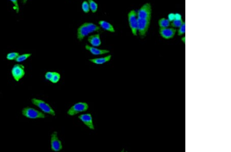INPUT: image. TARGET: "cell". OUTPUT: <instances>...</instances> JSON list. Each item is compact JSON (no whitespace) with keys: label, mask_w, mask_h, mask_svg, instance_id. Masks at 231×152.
Masks as SVG:
<instances>
[{"label":"cell","mask_w":231,"mask_h":152,"mask_svg":"<svg viewBox=\"0 0 231 152\" xmlns=\"http://www.w3.org/2000/svg\"><path fill=\"white\" fill-rule=\"evenodd\" d=\"M100 30V28L94 23H84L83 24H82L78 29V39L80 41H82L89 34H91L93 32H98Z\"/></svg>","instance_id":"6da1fadb"},{"label":"cell","mask_w":231,"mask_h":152,"mask_svg":"<svg viewBox=\"0 0 231 152\" xmlns=\"http://www.w3.org/2000/svg\"><path fill=\"white\" fill-rule=\"evenodd\" d=\"M151 19L149 18H138L137 31L142 38L146 36L148 30L149 29Z\"/></svg>","instance_id":"7a4b0ae2"},{"label":"cell","mask_w":231,"mask_h":152,"mask_svg":"<svg viewBox=\"0 0 231 152\" xmlns=\"http://www.w3.org/2000/svg\"><path fill=\"white\" fill-rule=\"evenodd\" d=\"M22 113L24 116L29 119L44 118L45 117L44 113L41 111L28 106L24 108Z\"/></svg>","instance_id":"3957f363"},{"label":"cell","mask_w":231,"mask_h":152,"mask_svg":"<svg viewBox=\"0 0 231 152\" xmlns=\"http://www.w3.org/2000/svg\"><path fill=\"white\" fill-rule=\"evenodd\" d=\"M32 104L35 105L39 108L43 112L50 114L52 116H55L56 113L53 109L50 106V105L46 103L44 101L37 98H32Z\"/></svg>","instance_id":"277c9868"},{"label":"cell","mask_w":231,"mask_h":152,"mask_svg":"<svg viewBox=\"0 0 231 152\" xmlns=\"http://www.w3.org/2000/svg\"><path fill=\"white\" fill-rule=\"evenodd\" d=\"M128 20L129 26L132 34L135 36L137 35V25H138V17L137 13L134 10L129 11L128 14Z\"/></svg>","instance_id":"5b68a950"},{"label":"cell","mask_w":231,"mask_h":152,"mask_svg":"<svg viewBox=\"0 0 231 152\" xmlns=\"http://www.w3.org/2000/svg\"><path fill=\"white\" fill-rule=\"evenodd\" d=\"M88 104L84 102H79L75 103L67 111V114L69 115L74 116L78 114L79 113L85 112L88 110Z\"/></svg>","instance_id":"8992f818"},{"label":"cell","mask_w":231,"mask_h":152,"mask_svg":"<svg viewBox=\"0 0 231 152\" xmlns=\"http://www.w3.org/2000/svg\"><path fill=\"white\" fill-rule=\"evenodd\" d=\"M11 74L16 82H19L25 74L24 66L22 64H15L11 69Z\"/></svg>","instance_id":"52a82bcc"},{"label":"cell","mask_w":231,"mask_h":152,"mask_svg":"<svg viewBox=\"0 0 231 152\" xmlns=\"http://www.w3.org/2000/svg\"><path fill=\"white\" fill-rule=\"evenodd\" d=\"M152 11V9L150 3H145L140 8L137 12V17L138 18L151 19Z\"/></svg>","instance_id":"ba28073f"},{"label":"cell","mask_w":231,"mask_h":152,"mask_svg":"<svg viewBox=\"0 0 231 152\" xmlns=\"http://www.w3.org/2000/svg\"><path fill=\"white\" fill-rule=\"evenodd\" d=\"M51 149L54 152H59L62 149L63 146L61 142L58 137L57 132H53L51 135Z\"/></svg>","instance_id":"9c48e42d"},{"label":"cell","mask_w":231,"mask_h":152,"mask_svg":"<svg viewBox=\"0 0 231 152\" xmlns=\"http://www.w3.org/2000/svg\"><path fill=\"white\" fill-rule=\"evenodd\" d=\"M176 33V29L174 28L167 27L160 28L159 34L162 38L169 40L173 38Z\"/></svg>","instance_id":"30bf717a"},{"label":"cell","mask_w":231,"mask_h":152,"mask_svg":"<svg viewBox=\"0 0 231 152\" xmlns=\"http://www.w3.org/2000/svg\"><path fill=\"white\" fill-rule=\"evenodd\" d=\"M79 119L83 122L84 125H86L90 129L94 130V127L93 123V118L91 115L90 113L81 114L79 116Z\"/></svg>","instance_id":"8fae6325"},{"label":"cell","mask_w":231,"mask_h":152,"mask_svg":"<svg viewBox=\"0 0 231 152\" xmlns=\"http://www.w3.org/2000/svg\"><path fill=\"white\" fill-rule=\"evenodd\" d=\"M85 49H86L87 50L89 51L94 55H102L106 54V53H108L110 52V51L107 50H103V49H98L95 47H93V46H90L88 45H86L85 46Z\"/></svg>","instance_id":"7c38bea8"},{"label":"cell","mask_w":231,"mask_h":152,"mask_svg":"<svg viewBox=\"0 0 231 152\" xmlns=\"http://www.w3.org/2000/svg\"><path fill=\"white\" fill-rule=\"evenodd\" d=\"M88 41L93 47H99L101 44L100 37L99 34L90 35L88 38Z\"/></svg>","instance_id":"4fadbf2b"},{"label":"cell","mask_w":231,"mask_h":152,"mask_svg":"<svg viewBox=\"0 0 231 152\" xmlns=\"http://www.w3.org/2000/svg\"><path fill=\"white\" fill-rule=\"evenodd\" d=\"M111 55H109L103 58H93V59H90V61L94 64H97V65H102L110 61V59H111Z\"/></svg>","instance_id":"5bb4252c"},{"label":"cell","mask_w":231,"mask_h":152,"mask_svg":"<svg viewBox=\"0 0 231 152\" xmlns=\"http://www.w3.org/2000/svg\"><path fill=\"white\" fill-rule=\"evenodd\" d=\"M99 24L100 25L101 27L103 28L104 30L108 31L109 32H115L114 28L113 27V25L105 21H100L99 22Z\"/></svg>","instance_id":"9a60e30c"},{"label":"cell","mask_w":231,"mask_h":152,"mask_svg":"<svg viewBox=\"0 0 231 152\" xmlns=\"http://www.w3.org/2000/svg\"><path fill=\"white\" fill-rule=\"evenodd\" d=\"M158 25L160 28L169 27L170 26V22L167 18H161L158 21Z\"/></svg>","instance_id":"2e32d148"},{"label":"cell","mask_w":231,"mask_h":152,"mask_svg":"<svg viewBox=\"0 0 231 152\" xmlns=\"http://www.w3.org/2000/svg\"><path fill=\"white\" fill-rule=\"evenodd\" d=\"M32 55L31 53H26L23 54L19 55L18 58L15 59V62H23V61H25L28 58Z\"/></svg>","instance_id":"e0dca14e"},{"label":"cell","mask_w":231,"mask_h":152,"mask_svg":"<svg viewBox=\"0 0 231 152\" xmlns=\"http://www.w3.org/2000/svg\"><path fill=\"white\" fill-rule=\"evenodd\" d=\"M88 2L90 9L93 13H95L97 11L98 6L97 3L95 2L94 0H88Z\"/></svg>","instance_id":"ac0fdd59"},{"label":"cell","mask_w":231,"mask_h":152,"mask_svg":"<svg viewBox=\"0 0 231 152\" xmlns=\"http://www.w3.org/2000/svg\"><path fill=\"white\" fill-rule=\"evenodd\" d=\"M184 23V22L183 21V19L180 20H174L173 21L170 22V26H172V27L174 28H179L180 26L183 24V23Z\"/></svg>","instance_id":"d6986e66"},{"label":"cell","mask_w":231,"mask_h":152,"mask_svg":"<svg viewBox=\"0 0 231 152\" xmlns=\"http://www.w3.org/2000/svg\"><path fill=\"white\" fill-rule=\"evenodd\" d=\"M60 78H61V76L59 73L57 72H53V75L52 76V79L50 82L53 84H56L59 81Z\"/></svg>","instance_id":"ffe728a7"},{"label":"cell","mask_w":231,"mask_h":152,"mask_svg":"<svg viewBox=\"0 0 231 152\" xmlns=\"http://www.w3.org/2000/svg\"><path fill=\"white\" fill-rule=\"evenodd\" d=\"M19 55V53L16 52H10L7 54L6 56V58L9 61L15 60Z\"/></svg>","instance_id":"44dd1931"},{"label":"cell","mask_w":231,"mask_h":152,"mask_svg":"<svg viewBox=\"0 0 231 152\" xmlns=\"http://www.w3.org/2000/svg\"><path fill=\"white\" fill-rule=\"evenodd\" d=\"M82 8L83 11L84 12H85V13H88V12H90V8L88 2L84 1L82 3Z\"/></svg>","instance_id":"7402d4cb"},{"label":"cell","mask_w":231,"mask_h":152,"mask_svg":"<svg viewBox=\"0 0 231 152\" xmlns=\"http://www.w3.org/2000/svg\"><path fill=\"white\" fill-rule=\"evenodd\" d=\"M186 31V24L185 22L183 23V24L178 28V35L179 36L183 35Z\"/></svg>","instance_id":"603a6c76"},{"label":"cell","mask_w":231,"mask_h":152,"mask_svg":"<svg viewBox=\"0 0 231 152\" xmlns=\"http://www.w3.org/2000/svg\"><path fill=\"white\" fill-rule=\"evenodd\" d=\"M14 5L15 6V10L16 11V12L17 13H18L19 11V6L18 4V0H10Z\"/></svg>","instance_id":"cb8c5ba5"},{"label":"cell","mask_w":231,"mask_h":152,"mask_svg":"<svg viewBox=\"0 0 231 152\" xmlns=\"http://www.w3.org/2000/svg\"><path fill=\"white\" fill-rule=\"evenodd\" d=\"M53 72L49 71L46 72L45 75V78L46 79L50 81V80L52 79V76L53 75Z\"/></svg>","instance_id":"d4e9b609"},{"label":"cell","mask_w":231,"mask_h":152,"mask_svg":"<svg viewBox=\"0 0 231 152\" xmlns=\"http://www.w3.org/2000/svg\"><path fill=\"white\" fill-rule=\"evenodd\" d=\"M167 19L170 21V22L173 21L174 20H175V14L174 13H170L169 14L167 15Z\"/></svg>","instance_id":"484cf974"},{"label":"cell","mask_w":231,"mask_h":152,"mask_svg":"<svg viewBox=\"0 0 231 152\" xmlns=\"http://www.w3.org/2000/svg\"><path fill=\"white\" fill-rule=\"evenodd\" d=\"M175 20H180L183 19V18H182V15L180 14H179V13L175 14Z\"/></svg>","instance_id":"4316f807"},{"label":"cell","mask_w":231,"mask_h":152,"mask_svg":"<svg viewBox=\"0 0 231 152\" xmlns=\"http://www.w3.org/2000/svg\"><path fill=\"white\" fill-rule=\"evenodd\" d=\"M181 40H182V41H183V42L184 43V44H185V40H186V38H185V37H183V38H181Z\"/></svg>","instance_id":"83f0119b"},{"label":"cell","mask_w":231,"mask_h":152,"mask_svg":"<svg viewBox=\"0 0 231 152\" xmlns=\"http://www.w3.org/2000/svg\"><path fill=\"white\" fill-rule=\"evenodd\" d=\"M21 1L24 4H25L27 2V0H21Z\"/></svg>","instance_id":"f1b7e54d"}]
</instances>
